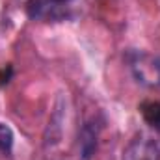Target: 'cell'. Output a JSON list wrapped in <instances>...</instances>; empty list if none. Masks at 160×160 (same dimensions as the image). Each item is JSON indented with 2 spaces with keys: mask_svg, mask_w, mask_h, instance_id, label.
<instances>
[{
  "mask_svg": "<svg viewBox=\"0 0 160 160\" xmlns=\"http://www.w3.org/2000/svg\"><path fill=\"white\" fill-rule=\"evenodd\" d=\"M125 62L134 80L149 89H160V58L145 50H127Z\"/></svg>",
  "mask_w": 160,
  "mask_h": 160,
  "instance_id": "6da1fadb",
  "label": "cell"
},
{
  "mask_svg": "<svg viewBox=\"0 0 160 160\" xmlns=\"http://www.w3.org/2000/svg\"><path fill=\"white\" fill-rule=\"evenodd\" d=\"M62 2H65V4H69V2H73V0H62Z\"/></svg>",
  "mask_w": 160,
  "mask_h": 160,
  "instance_id": "52a82bcc",
  "label": "cell"
},
{
  "mask_svg": "<svg viewBox=\"0 0 160 160\" xmlns=\"http://www.w3.org/2000/svg\"><path fill=\"white\" fill-rule=\"evenodd\" d=\"M26 15L32 21L62 22L71 17V9H69V4L62 0H28Z\"/></svg>",
  "mask_w": 160,
  "mask_h": 160,
  "instance_id": "7a4b0ae2",
  "label": "cell"
},
{
  "mask_svg": "<svg viewBox=\"0 0 160 160\" xmlns=\"http://www.w3.org/2000/svg\"><path fill=\"white\" fill-rule=\"evenodd\" d=\"M140 110H142L143 121L155 132H160V101H147L140 106Z\"/></svg>",
  "mask_w": 160,
  "mask_h": 160,
  "instance_id": "5b68a950",
  "label": "cell"
},
{
  "mask_svg": "<svg viewBox=\"0 0 160 160\" xmlns=\"http://www.w3.org/2000/svg\"><path fill=\"white\" fill-rule=\"evenodd\" d=\"M13 140H15V136H13L11 127L6 125V123H0V158L2 157H8L11 153Z\"/></svg>",
  "mask_w": 160,
  "mask_h": 160,
  "instance_id": "8992f818",
  "label": "cell"
},
{
  "mask_svg": "<svg viewBox=\"0 0 160 160\" xmlns=\"http://www.w3.org/2000/svg\"><path fill=\"white\" fill-rule=\"evenodd\" d=\"M99 130H101V125H97V121H86L84 123V127L80 130V153H82L84 160H89L93 157V153L97 149Z\"/></svg>",
  "mask_w": 160,
  "mask_h": 160,
  "instance_id": "277c9868",
  "label": "cell"
},
{
  "mask_svg": "<svg viewBox=\"0 0 160 160\" xmlns=\"http://www.w3.org/2000/svg\"><path fill=\"white\" fill-rule=\"evenodd\" d=\"M121 160H160V136L140 132L123 149Z\"/></svg>",
  "mask_w": 160,
  "mask_h": 160,
  "instance_id": "3957f363",
  "label": "cell"
}]
</instances>
